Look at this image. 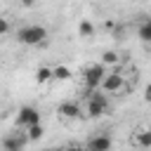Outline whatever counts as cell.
I'll return each instance as SVG.
<instances>
[{
    "instance_id": "cell-19",
    "label": "cell",
    "mask_w": 151,
    "mask_h": 151,
    "mask_svg": "<svg viewBox=\"0 0 151 151\" xmlns=\"http://www.w3.org/2000/svg\"><path fill=\"white\" fill-rule=\"evenodd\" d=\"M35 2H38V0H19V5H21V7H33Z\"/></svg>"
},
{
    "instance_id": "cell-8",
    "label": "cell",
    "mask_w": 151,
    "mask_h": 151,
    "mask_svg": "<svg viewBox=\"0 0 151 151\" xmlns=\"http://www.w3.org/2000/svg\"><path fill=\"white\" fill-rule=\"evenodd\" d=\"M57 113H59L64 120H76V118H80V106H78L76 101H64V104H59Z\"/></svg>"
},
{
    "instance_id": "cell-13",
    "label": "cell",
    "mask_w": 151,
    "mask_h": 151,
    "mask_svg": "<svg viewBox=\"0 0 151 151\" xmlns=\"http://www.w3.org/2000/svg\"><path fill=\"white\" fill-rule=\"evenodd\" d=\"M101 64H104V66H118V64H120V54H118L116 50H106V52L101 54Z\"/></svg>"
},
{
    "instance_id": "cell-6",
    "label": "cell",
    "mask_w": 151,
    "mask_h": 151,
    "mask_svg": "<svg viewBox=\"0 0 151 151\" xmlns=\"http://www.w3.org/2000/svg\"><path fill=\"white\" fill-rule=\"evenodd\" d=\"M28 134L26 132H12L2 139V151H24V146L28 144Z\"/></svg>"
},
{
    "instance_id": "cell-10",
    "label": "cell",
    "mask_w": 151,
    "mask_h": 151,
    "mask_svg": "<svg viewBox=\"0 0 151 151\" xmlns=\"http://www.w3.org/2000/svg\"><path fill=\"white\" fill-rule=\"evenodd\" d=\"M52 78H54V68H50V66L35 68V83H38V85H45V83H50Z\"/></svg>"
},
{
    "instance_id": "cell-11",
    "label": "cell",
    "mask_w": 151,
    "mask_h": 151,
    "mask_svg": "<svg viewBox=\"0 0 151 151\" xmlns=\"http://www.w3.org/2000/svg\"><path fill=\"white\" fill-rule=\"evenodd\" d=\"M137 35H139V40H142V42H149V45H151V17H149V19H144V21L139 24Z\"/></svg>"
},
{
    "instance_id": "cell-18",
    "label": "cell",
    "mask_w": 151,
    "mask_h": 151,
    "mask_svg": "<svg viewBox=\"0 0 151 151\" xmlns=\"http://www.w3.org/2000/svg\"><path fill=\"white\" fill-rule=\"evenodd\" d=\"M64 151H87L85 146H78V144H71V146H64Z\"/></svg>"
},
{
    "instance_id": "cell-20",
    "label": "cell",
    "mask_w": 151,
    "mask_h": 151,
    "mask_svg": "<svg viewBox=\"0 0 151 151\" xmlns=\"http://www.w3.org/2000/svg\"><path fill=\"white\" fill-rule=\"evenodd\" d=\"M42 151H57V149H42Z\"/></svg>"
},
{
    "instance_id": "cell-4",
    "label": "cell",
    "mask_w": 151,
    "mask_h": 151,
    "mask_svg": "<svg viewBox=\"0 0 151 151\" xmlns=\"http://www.w3.org/2000/svg\"><path fill=\"white\" fill-rule=\"evenodd\" d=\"M123 90H125V76L120 71L106 73V78L101 83V92H106V94H120Z\"/></svg>"
},
{
    "instance_id": "cell-12",
    "label": "cell",
    "mask_w": 151,
    "mask_h": 151,
    "mask_svg": "<svg viewBox=\"0 0 151 151\" xmlns=\"http://www.w3.org/2000/svg\"><path fill=\"white\" fill-rule=\"evenodd\" d=\"M78 35H80V38H92V35H94V24H92L90 19H80V24H78Z\"/></svg>"
},
{
    "instance_id": "cell-5",
    "label": "cell",
    "mask_w": 151,
    "mask_h": 151,
    "mask_svg": "<svg viewBox=\"0 0 151 151\" xmlns=\"http://www.w3.org/2000/svg\"><path fill=\"white\" fill-rule=\"evenodd\" d=\"M35 123H40V111L35 106H21L19 113H17V127L26 130V127H31Z\"/></svg>"
},
{
    "instance_id": "cell-3",
    "label": "cell",
    "mask_w": 151,
    "mask_h": 151,
    "mask_svg": "<svg viewBox=\"0 0 151 151\" xmlns=\"http://www.w3.org/2000/svg\"><path fill=\"white\" fill-rule=\"evenodd\" d=\"M104 78H106V66H104L101 61H99V64H90V66L83 71V80H85V87H87V90L101 87Z\"/></svg>"
},
{
    "instance_id": "cell-15",
    "label": "cell",
    "mask_w": 151,
    "mask_h": 151,
    "mask_svg": "<svg viewBox=\"0 0 151 151\" xmlns=\"http://www.w3.org/2000/svg\"><path fill=\"white\" fill-rule=\"evenodd\" d=\"M26 134H28V139H31V142H38V139H42V134H45V127H42V123H35V125L26 127Z\"/></svg>"
},
{
    "instance_id": "cell-2",
    "label": "cell",
    "mask_w": 151,
    "mask_h": 151,
    "mask_svg": "<svg viewBox=\"0 0 151 151\" xmlns=\"http://www.w3.org/2000/svg\"><path fill=\"white\" fill-rule=\"evenodd\" d=\"M90 92L92 94H87L85 111H87L90 118H99V116H104L109 111V97H106V92H97V90H90Z\"/></svg>"
},
{
    "instance_id": "cell-16",
    "label": "cell",
    "mask_w": 151,
    "mask_h": 151,
    "mask_svg": "<svg viewBox=\"0 0 151 151\" xmlns=\"http://www.w3.org/2000/svg\"><path fill=\"white\" fill-rule=\"evenodd\" d=\"M0 33H2V35L9 33V19H2V21H0Z\"/></svg>"
},
{
    "instance_id": "cell-7",
    "label": "cell",
    "mask_w": 151,
    "mask_h": 151,
    "mask_svg": "<svg viewBox=\"0 0 151 151\" xmlns=\"http://www.w3.org/2000/svg\"><path fill=\"white\" fill-rule=\"evenodd\" d=\"M111 146H113V142H111V137L109 134H94L90 142H87V151H111Z\"/></svg>"
},
{
    "instance_id": "cell-17",
    "label": "cell",
    "mask_w": 151,
    "mask_h": 151,
    "mask_svg": "<svg viewBox=\"0 0 151 151\" xmlns=\"http://www.w3.org/2000/svg\"><path fill=\"white\" fill-rule=\"evenodd\" d=\"M144 101H149V104H151V83L144 87Z\"/></svg>"
},
{
    "instance_id": "cell-21",
    "label": "cell",
    "mask_w": 151,
    "mask_h": 151,
    "mask_svg": "<svg viewBox=\"0 0 151 151\" xmlns=\"http://www.w3.org/2000/svg\"><path fill=\"white\" fill-rule=\"evenodd\" d=\"M142 151H146V149H142Z\"/></svg>"
},
{
    "instance_id": "cell-14",
    "label": "cell",
    "mask_w": 151,
    "mask_h": 151,
    "mask_svg": "<svg viewBox=\"0 0 151 151\" xmlns=\"http://www.w3.org/2000/svg\"><path fill=\"white\" fill-rule=\"evenodd\" d=\"M71 78H73V71H71L68 66H64V64L54 66V80H61V83H66V80H71Z\"/></svg>"
},
{
    "instance_id": "cell-1",
    "label": "cell",
    "mask_w": 151,
    "mask_h": 151,
    "mask_svg": "<svg viewBox=\"0 0 151 151\" xmlns=\"http://www.w3.org/2000/svg\"><path fill=\"white\" fill-rule=\"evenodd\" d=\"M17 40L21 45H42L47 40V28L40 26V24H28V26H21L17 31Z\"/></svg>"
},
{
    "instance_id": "cell-9",
    "label": "cell",
    "mask_w": 151,
    "mask_h": 151,
    "mask_svg": "<svg viewBox=\"0 0 151 151\" xmlns=\"http://www.w3.org/2000/svg\"><path fill=\"white\" fill-rule=\"evenodd\" d=\"M132 144L137 149H151V127H139L132 134Z\"/></svg>"
}]
</instances>
